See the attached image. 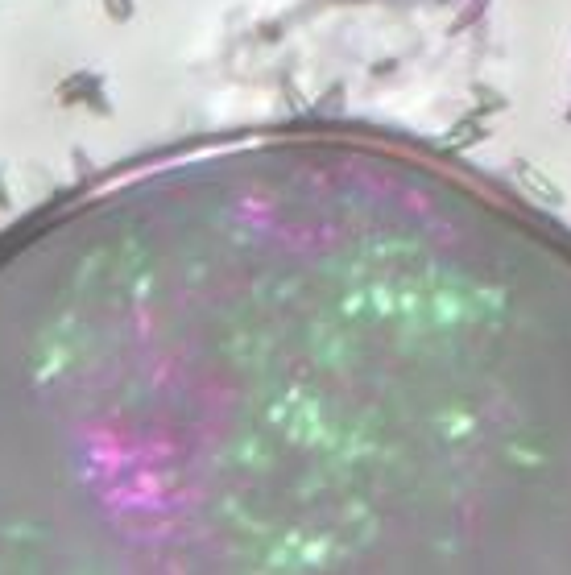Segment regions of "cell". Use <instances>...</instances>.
<instances>
[{
	"instance_id": "obj_1",
	"label": "cell",
	"mask_w": 571,
	"mask_h": 575,
	"mask_svg": "<svg viewBox=\"0 0 571 575\" xmlns=\"http://www.w3.org/2000/svg\"><path fill=\"white\" fill-rule=\"evenodd\" d=\"M58 104H87L100 116H112V104L104 96V79L96 71H75L71 79L58 83Z\"/></svg>"
},
{
	"instance_id": "obj_2",
	"label": "cell",
	"mask_w": 571,
	"mask_h": 575,
	"mask_svg": "<svg viewBox=\"0 0 571 575\" xmlns=\"http://www.w3.org/2000/svg\"><path fill=\"white\" fill-rule=\"evenodd\" d=\"M514 174H518L522 191H526L534 203H543V207H563V203H567V195H563V191L551 183L547 170H538L534 162H518V166H514Z\"/></svg>"
},
{
	"instance_id": "obj_3",
	"label": "cell",
	"mask_w": 571,
	"mask_h": 575,
	"mask_svg": "<svg viewBox=\"0 0 571 575\" xmlns=\"http://www.w3.org/2000/svg\"><path fill=\"white\" fill-rule=\"evenodd\" d=\"M489 137V125H485V116H476V112H468V116H460L452 129L443 133V145L447 149H472V145H480Z\"/></svg>"
},
{
	"instance_id": "obj_4",
	"label": "cell",
	"mask_w": 571,
	"mask_h": 575,
	"mask_svg": "<svg viewBox=\"0 0 571 575\" xmlns=\"http://www.w3.org/2000/svg\"><path fill=\"white\" fill-rule=\"evenodd\" d=\"M472 100H476V116H497V112H505L509 108V100H505V92H493V87H485V83H472Z\"/></svg>"
},
{
	"instance_id": "obj_5",
	"label": "cell",
	"mask_w": 571,
	"mask_h": 575,
	"mask_svg": "<svg viewBox=\"0 0 571 575\" xmlns=\"http://www.w3.org/2000/svg\"><path fill=\"white\" fill-rule=\"evenodd\" d=\"M489 5H493V0H464V13L452 21V29H447V34H452V38H460L464 29L480 25V21H485V13H489Z\"/></svg>"
},
{
	"instance_id": "obj_6",
	"label": "cell",
	"mask_w": 571,
	"mask_h": 575,
	"mask_svg": "<svg viewBox=\"0 0 571 575\" xmlns=\"http://www.w3.org/2000/svg\"><path fill=\"white\" fill-rule=\"evenodd\" d=\"M104 13L112 21H129L133 17V0H104Z\"/></svg>"
},
{
	"instance_id": "obj_7",
	"label": "cell",
	"mask_w": 571,
	"mask_h": 575,
	"mask_svg": "<svg viewBox=\"0 0 571 575\" xmlns=\"http://www.w3.org/2000/svg\"><path fill=\"white\" fill-rule=\"evenodd\" d=\"M9 207H13V191L5 183V174H0V211H9Z\"/></svg>"
},
{
	"instance_id": "obj_8",
	"label": "cell",
	"mask_w": 571,
	"mask_h": 575,
	"mask_svg": "<svg viewBox=\"0 0 571 575\" xmlns=\"http://www.w3.org/2000/svg\"><path fill=\"white\" fill-rule=\"evenodd\" d=\"M439 5H456V0H439Z\"/></svg>"
},
{
	"instance_id": "obj_9",
	"label": "cell",
	"mask_w": 571,
	"mask_h": 575,
	"mask_svg": "<svg viewBox=\"0 0 571 575\" xmlns=\"http://www.w3.org/2000/svg\"><path fill=\"white\" fill-rule=\"evenodd\" d=\"M563 116H567V120H571V108H567V112H563Z\"/></svg>"
}]
</instances>
